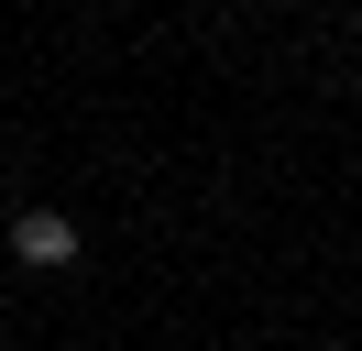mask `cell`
Segmentation results:
<instances>
[{
	"instance_id": "obj_1",
	"label": "cell",
	"mask_w": 362,
	"mask_h": 351,
	"mask_svg": "<svg viewBox=\"0 0 362 351\" xmlns=\"http://www.w3.org/2000/svg\"><path fill=\"white\" fill-rule=\"evenodd\" d=\"M11 263H33V275L77 263V219L66 209H23V219H11Z\"/></svg>"
}]
</instances>
